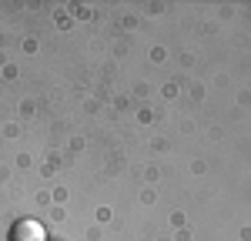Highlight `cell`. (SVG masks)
I'll list each match as a JSON object with an SVG mask.
<instances>
[{"instance_id":"obj_1","label":"cell","mask_w":251,"mask_h":241,"mask_svg":"<svg viewBox=\"0 0 251 241\" xmlns=\"http://www.w3.org/2000/svg\"><path fill=\"white\" fill-rule=\"evenodd\" d=\"M10 241H44V228H40V221H34V218L17 221V224L10 228Z\"/></svg>"}]
</instances>
